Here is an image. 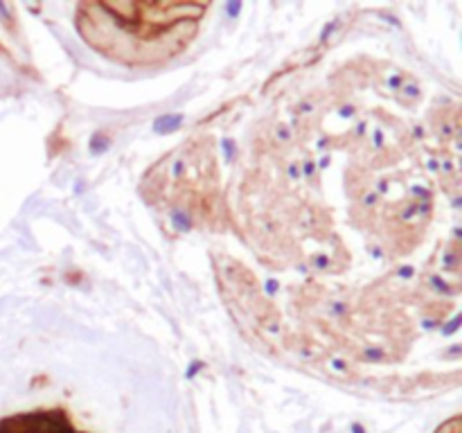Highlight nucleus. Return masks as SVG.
<instances>
[{"label":"nucleus","mask_w":462,"mask_h":433,"mask_svg":"<svg viewBox=\"0 0 462 433\" xmlns=\"http://www.w3.org/2000/svg\"><path fill=\"white\" fill-rule=\"evenodd\" d=\"M180 124V115H165L161 117V120H156V129L162 131V134H167V131L176 129V126Z\"/></svg>","instance_id":"f257e3e1"},{"label":"nucleus","mask_w":462,"mask_h":433,"mask_svg":"<svg viewBox=\"0 0 462 433\" xmlns=\"http://www.w3.org/2000/svg\"><path fill=\"white\" fill-rule=\"evenodd\" d=\"M174 224L179 226L180 230L192 228V219H188V215H185V212H174Z\"/></svg>","instance_id":"f03ea898"},{"label":"nucleus","mask_w":462,"mask_h":433,"mask_svg":"<svg viewBox=\"0 0 462 433\" xmlns=\"http://www.w3.org/2000/svg\"><path fill=\"white\" fill-rule=\"evenodd\" d=\"M275 135H278L280 140H284V143H287V140L291 138V131H289L287 126H282V129H278V134H275Z\"/></svg>","instance_id":"7ed1b4c3"},{"label":"nucleus","mask_w":462,"mask_h":433,"mask_svg":"<svg viewBox=\"0 0 462 433\" xmlns=\"http://www.w3.org/2000/svg\"><path fill=\"white\" fill-rule=\"evenodd\" d=\"M365 356H368V359H382V352H379V350H365Z\"/></svg>","instance_id":"20e7f679"},{"label":"nucleus","mask_w":462,"mask_h":433,"mask_svg":"<svg viewBox=\"0 0 462 433\" xmlns=\"http://www.w3.org/2000/svg\"><path fill=\"white\" fill-rule=\"evenodd\" d=\"M226 9H228L230 14H237L239 12V3H233V5H230V7H226Z\"/></svg>","instance_id":"39448f33"},{"label":"nucleus","mask_w":462,"mask_h":433,"mask_svg":"<svg viewBox=\"0 0 462 433\" xmlns=\"http://www.w3.org/2000/svg\"><path fill=\"white\" fill-rule=\"evenodd\" d=\"M278 291V282H273V280H271L269 282V293H275Z\"/></svg>","instance_id":"423d86ee"}]
</instances>
